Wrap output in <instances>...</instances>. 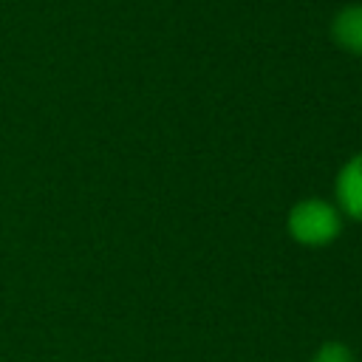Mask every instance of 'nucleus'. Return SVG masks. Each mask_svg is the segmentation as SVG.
<instances>
[{
	"label": "nucleus",
	"mask_w": 362,
	"mask_h": 362,
	"mask_svg": "<svg viewBox=\"0 0 362 362\" xmlns=\"http://www.w3.org/2000/svg\"><path fill=\"white\" fill-rule=\"evenodd\" d=\"M286 232L305 249H325L342 235V212L334 201L303 198L286 215Z\"/></svg>",
	"instance_id": "obj_1"
},
{
	"label": "nucleus",
	"mask_w": 362,
	"mask_h": 362,
	"mask_svg": "<svg viewBox=\"0 0 362 362\" xmlns=\"http://www.w3.org/2000/svg\"><path fill=\"white\" fill-rule=\"evenodd\" d=\"M334 204L345 218L362 223V150L339 167L334 178Z\"/></svg>",
	"instance_id": "obj_2"
},
{
	"label": "nucleus",
	"mask_w": 362,
	"mask_h": 362,
	"mask_svg": "<svg viewBox=\"0 0 362 362\" xmlns=\"http://www.w3.org/2000/svg\"><path fill=\"white\" fill-rule=\"evenodd\" d=\"M331 40L354 54V57H362V3H354V6H345L334 14L331 20Z\"/></svg>",
	"instance_id": "obj_3"
},
{
	"label": "nucleus",
	"mask_w": 362,
	"mask_h": 362,
	"mask_svg": "<svg viewBox=\"0 0 362 362\" xmlns=\"http://www.w3.org/2000/svg\"><path fill=\"white\" fill-rule=\"evenodd\" d=\"M311 362H356V356H354V351H351L345 342L328 339V342H322V345L314 351Z\"/></svg>",
	"instance_id": "obj_4"
}]
</instances>
